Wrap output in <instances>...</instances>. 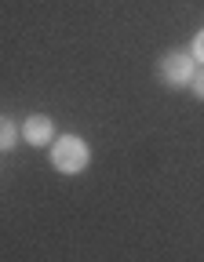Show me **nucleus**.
<instances>
[{"mask_svg":"<svg viewBox=\"0 0 204 262\" xmlns=\"http://www.w3.org/2000/svg\"><path fill=\"white\" fill-rule=\"evenodd\" d=\"M48 153H51V168H55L58 175H80V171H88V164H91V146H88V139L73 135V131L58 135V139L48 146Z\"/></svg>","mask_w":204,"mask_h":262,"instance_id":"f257e3e1","label":"nucleus"},{"mask_svg":"<svg viewBox=\"0 0 204 262\" xmlns=\"http://www.w3.org/2000/svg\"><path fill=\"white\" fill-rule=\"evenodd\" d=\"M193 73H197V58L190 55V48H172V51H164L157 58V80L164 88H172V91L190 88Z\"/></svg>","mask_w":204,"mask_h":262,"instance_id":"f03ea898","label":"nucleus"},{"mask_svg":"<svg viewBox=\"0 0 204 262\" xmlns=\"http://www.w3.org/2000/svg\"><path fill=\"white\" fill-rule=\"evenodd\" d=\"M55 139H58V127H55V120H51L48 113H29V117L22 120V142H26V146L48 149Z\"/></svg>","mask_w":204,"mask_h":262,"instance_id":"7ed1b4c3","label":"nucleus"},{"mask_svg":"<svg viewBox=\"0 0 204 262\" xmlns=\"http://www.w3.org/2000/svg\"><path fill=\"white\" fill-rule=\"evenodd\" d=\"M18 142H22V127H18L11 117L0 113V153H11Z\"/></svg>","mask_w":204,"mask_h":262,"instance_id":"20e7f679","label":"nucleus"},{"mask_svg":"<svg viewBox=\"0 0 204 262\" xmlns=\"http://www.w3.org/2000/svg\"><path fill=\"white\" fill-rule=\"evenodd\" d=\"M186 48H190V55L197 58V66H204V29H197V33H193V40H190Z\"/></svg>","mask_w":204,"mask_h":262,"instance_id":"39448f33","label":"nucleus"},{"mask_svg":"<svg viewBox=\"0 0 204 262\" xmlns=\"http://www.w3.org/2000/svg\"><path fill=\"white\" fill-rule=\"evenodd\" d=\"M190 91H193L197 102H204V66H197V73H193V80H190Z\"/></svg>","mask_w":204,"mask_h":262,"instance_id":"423d86ee","label":"nucleus"}]
</instances>
